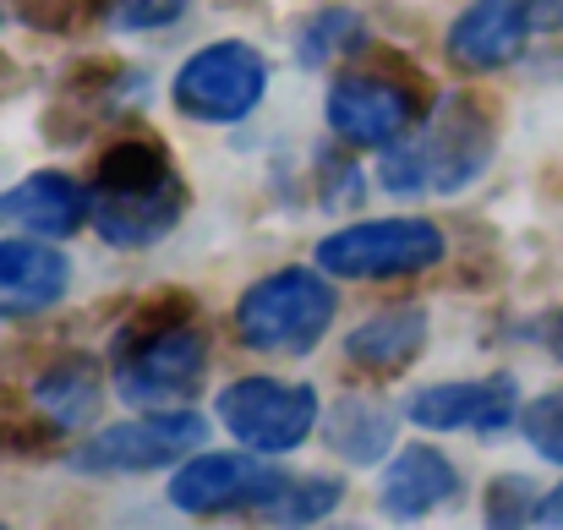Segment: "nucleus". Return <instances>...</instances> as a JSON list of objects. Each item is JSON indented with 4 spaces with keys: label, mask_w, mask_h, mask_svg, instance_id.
Listing matches in <instances>:
<instances>
[{
    "label": "nucleus",
    "mask_w": 563,
    "mask_h": 530,
    "mask_svg": "<svg viewBox=\"0 0 563 530\" xmlns=\"http://www.w3.org/2000/svg\"><path fill=\"white\" fill-rule=\"evenodd\" d=\"M88 197H93L88 224L99 230V241H110L121 252H148L187 219L191 186L176 170L165 137L126 132L93 154Z\"/></svg>",
    "instance_id": "1"
},
{
    "label": "nucleus",
    "mask_w": 563,
    "mask_h": 530,
    "mask_svg": "<svg viewBox=\"0 0 563 530\" xmlns=\"http://www.w3.org/2000/svg\"><path fill=\"white\" fill-rule=\"evenodd\" d=\"M110 372L126 410L191 405L208 377V340L197 329V301L187 290H159L121 318L110 340Z\"/></svg>",
    "instance_id": "2"
},
{
    "label": "nucleus",
    "mask_w": 563,
    "mask_h": 530,
    "mask_svg": "<svg viewBox=\"0 0 563 530\" xmlns=\"http://www.w3.org/2000/svg\"><path fill=\"white\" fill-rule=\"evenodd\" d=\"M498 154V104H487L471 88H454L449 99H432L427 121L383 148L377 180L399 197H454L476 176L493 170Z\"/></svg>",
    "instance_id": "3"
},
{
    "label": "nucleus",
    "mask_w": 563,
    "mask_h": 530,
    "mask_svg": "<svg viewBox=\"0 0 563 530\" xmlns=\"http://www.w3.org/2000/svg\"><path fill=\"white\" fill-rule=\"evenodd\" d=\"M334 274L312 268H274L263 279H252L235 301V340L252 355H307L323 345V334L334 329L340 312V290L329 285Z\"/></svg>",
    "instance_id": "4"
},
{
    "label": "nucleus",
    "mask_w": 563,
    "mask_h": 530,
    "mask_svg": "<svg viewBox=\"0 0 563 530\" xmlns=\"http://www.w3.org/2000/svg\"><path fill=\"white\" fill-rule=\"evenodd\" d=\"M432 110V88L410 71V60H356L329 82L323 121L345 148H394Z\"/></svg>",
    "instance_id": "5"
},
{
    "label": "nucleus",
    "mask_w": 563,
    "mask_h": 530,
    "mask_svg": "<svg viewBox=\"0 0 563 530\" xmlns=\"http://www.w3.org/2000/svg\"><path fill=\"white\" fill-rule=\"evenodd\" d=\"M449 257V235L421 213L356 219L318 241V268L334 279H416Z\"/></svg>",
    "instance_id": "6"
},
{
    "label": "nucleus",
    "mask_w": 563,
    "mask_h": 530,
    "mask_svg": "<svg viewBox=\"0 0 563 530\" xmlns=\"http://www.w3.org/2000/svg\"><path fill=\"white\" fill-rule=\"evenodd\" d=\"M213 416H219V427H224L241 449H252V454H263V460H279V454H296V449L318 432L323 405H318V388H312V383L235 377V383L219 388Z\"/></svg>",
    "instance_id": "7"
},
{
    "label": "nucleus",
    "mask_w": 563,
    "mask_h": 530,
    "mask_svg": "<svg viewBox=\"0 0 563 530\" xmlns=\"http://www.w3.org/2000/svg\"><path fill=\"white\" fill-rule=\"evenodd\" d=\"M268 93V60L246 38H213L191 49L170 82L176 110L197 126H241Z\"/></svg>",
    "instance_id": "8"
},
{
    "label": "nucleus",
    "mask_w": 563,
    "mask_h": 530,
    "mask_svg": "<svg viewBox=\"0 0 563 530\" xmlns=\"http://www.w3.org/2000/svg\"><path fill=\"white\" fill-rule=\"evenodd\" d=\"M202 443H208V421L191 405H170V410H143L115 427H99L71 454V465L88 476H143V471L181 465Z\"/></svg>",
    "instance_id": "9"
},
{
    "label": "nucleus",
    "mask_w": 563,
    "mask_h": 530,
    "mask_svg": "<svg viewBox=\"0 0 563 530\" xmlns=\"http://www.w3.org/2000/svg\"><path fill=\"white\" fill-rule=\"evenodd\" d=\"M537 33H563V0H471L443 49L460 71H504Z\"/></svg>",
    "instance_id": "10"
},
{
    "label": "nucleus",
    "mask_w": 563,
    "mask_h": 530,
    "mask_svg": "<svg viewBox=\"0 0 563 530\" xmlns=\"http://www.w3.org/2000/svg\"><path fill=\"white\" fill-rule=\"evenodd\" d=\"M520 383L515 372H493L476 383H427L405 399V421L421 432H504L520 421Z\"/></svg>",
    "instance_id": "11"
},
{
    "label": "nucleus",
    "mask_w": 563,
    "mask_h": 530,
    "mask_svg": "<svg viewBox=\"0 0 563 530\" xmlns=\"http://www.w3.org/2000/svg\"><path fill=\"white\" fill-rule=\"evenodd\" d=\"M465 493V476L449 454H438L432 443H405L388 465H383V482H377V509L388 520H427L438 509H449L454 498Z\"/></svg>",
    "instance_id": "12"
},
{
    "label": "nucleus",
    "mask_w": 563,
    "mask_h": 530,
    "mask_svg": "<svg viewBox=\"0 0 563 530\" xmlns=\"http://www.w3.org/2000/svg\"><path fill=\"white\" fill-rule=\"evenodd\" d=\"M263 476V460H252V449L241 454H191L170 471V509L191 520H213V515H246L252 487Z\"/></svg>",
    "instance_id": "13"
},
{
    "label": "nucleus",
    "mask_w": 563,
    "mask_h": 530,
    "mask_svg": "<svg viewBox=\"0 0 563 530\" xmlns=\"http://www.w3.org/2000/svg\"><path fill=\"white\" fill-rule=\"evenodd\" d=\"M71 290V257L38 235H5L0 241V318H33L60 307Z\"/></svg>",
    "instance_id": "14"
},
{
    "label": "nucleus",
    "mask_w": 563,
    "mask_h": 530,
    "mask_svg": "<svg viewBox=\"0 0 563 530\" xmlns=\"http://www.w3.org/2000/svg\"><path fill=\"white\" fill-rule=\"evenodd\" d=\"M88 186L66 170H33L16 186L0 191V224H16L27 235H49V241H66L88 224Z\"/></svg>",
    "instance_id": "15"
},
{
    "label": "nucleus",
    "mask_w": 563,
    "mask_h": 530,
    "mask_svg": "<svg viewBox=\"0 0 563 530\" xmlns=\"http://www.w3.org/2000/svg\"><path fill=\"white\" fill-rule=\"evenodd\" d=\"M345 504V482L334 471H279L263 465L246 515L263 526H318Z\"/></svg>",
    "instance_id": "16"
},
{
    "label": "nucleus",
    "mask_w": 563,
    "mask_h": 530,
    "mask_svg": "<svg viewBox=\"0 0 563 530\" xmlns=\"http://www.w3.org/2000/svg\"><path fill=\"white\" fill-rule=\"evenodd\" d=\"M427 307L421 301H399L383 307L373 318H362L345 334V361L362 366L367 377H399L405 366H416V355L427 351Z\"/></svg>",
    "instance_id": "17"
},
{
    "label": "nucleus",
    "mask_w": 563,
    "mask_h": 530,
    "mask_svg": "<svg viewBox=\"0 0 563 530\" xmlns=\"http://www.w3.org/2000/svg\"><path fill=\"white\" fill-rule=\"evenodd\" d=\"M27 394H33V410H44L60 432L88 427L104 399V361L93 351H60L55 361L38 366Z\"/></svg>",
    "instance_id": "18"
},
{
    "label": "nucleus",
    "mask_w": 563,
    "mask_h": 530,
    "mask_svg": "<svg viewBox=\"0 0 563 530\" xmlns=\"http://www.w3.org/2000/svg\"><path fill=\"white\" fill-rule=\"evenodd\" d=\"M399 416H405V410H394L388 399L351 388V394H340V399L323 410V443H329V454L345 460V465H377V460H388V449H394Z\"/></svg>",
    "instance_id": "19"
},
{
    "label": "nucleus",
    "mask_w": 563,
    "mask_h": 530,
    "mask_svg": "<svg viewBox=\"0 0 563 530\" xmlns=\"http://www.w3.org/2000/svg\"><path fill=\"white\" fill-rule=\"evenodd\" d=\"M373 49V33H367V16L351 11V5H323L318 16H307L296 27V60L301 66H334V60H362Z\"/></svg>",
    "instance_id": "20"
},
{
    "label": "nucleus",
    "mask_w": 563,
    "mask_h": 530,
    "mask_svg": "<svg viewBox=\"0 0 563 530\" xmlns=\"http://www.w3.org/2000/svg\"><path fill=\"white\" fill-rule=\"evenodd\" d=\"M520 432H526V443L537 449V460L563 465V388L537 394V399L520 410Z\"/></svg>",
    "instance_id": "21"
},
{
    "label": "nucleus",
    "mask_w": 563,
    "mask_h": 530,
    "mask_svg": "<svg viewBox=\"0 0 563 530\" xmlns=\"http://www.w3.org/2000/svg\"><path fill=\"white\" fill-rule=\"evenodd\" d=\"M60 443V427L38 416H0V460H44Z\"/></svg>",
    "instance_id": "22"
},
{
    "label": "nucleus",
    "mask_w": 563,
    "mask_h": 530,
    "mask_svg": "<svg viewBox=\"0 0 563 530\" xmlns=\"http://www.w3.org/2000/svg\"><path fill=\"white\" fill-rule=\"evenodd\" d=\"M187 5L191 0H99L104 22L121 27V33H159V27L181 22Z\"/></svg>",
    "instance_id": "23"
},
{
    "label": "nucleus",
    "mask_w": 563,
    "mask_h": 530,
    "mask_svg": "<svg viewBox=\"0 0 563 530\" xmlns=\"http://www.w3.org/2000/svg\"><path fill=\"white\" fill-rule=\"evenodd\" d=\"M542 515V493L526 476H498L487 487V526H531Z\"/></svg>",
    "instance_id": "24"
},
{
    "label": "nucleus",
    "mask_w": 563,
    "mask_h": 530,
    "mask_svg": "<svg viewBox=\"0 0 563 530\" xmlns=\"http://www.w3.org/2000/svg\"><path fill=\"white\" fill-rule=\"evenodd\" d=\"M537 334H542V345L563 361V307H553V312L542 318V329H537Z\"/></svg>",
    "instance_id": "25"
},
{
    "label": "nucleus",
    "mask_w": 563,
    "mask_h": 530,
    "mask_svg": "<svg viewBox=\"0 0 563 530\" xmlns=\"http://www.w3.org/2000/svg\"><path fill=\"white\" fill-rule=\"evenodd\" d=\"M22 11H27V16H38V27H60L55 16L66 11V0H22Z\"/></svg>",
    "instance_id": "26"
},
{
    "label": "nucleus",
    "mask_w": 563,
    "mask_h": 530,
    "mask_svg": "<svg viewBox=\"0 0 563 530\" xmlns=\"http://www.w3.org/2000/svg\"><path fill=\"white\" fill-rule=\"evenodd\" d=\"M537 526H563V487H553V493L542 498V515H537Z\"/></svg>",
    "instance_id": "27"
},
{
    "label": "nucleus",
    "mask_w": 563,
    "mask_h": 530,
    "mask_svg": "<svg viewBox=\"0 0 563 530\" xmlns=\"http://www.w3.org/2000/svg\"><path fill=\"white\" fill-rule=\"evenodd\" d=\"M0 27H5V11H0Z\"/></svg>",
    "instance_id": "28"
}]
</instances>
